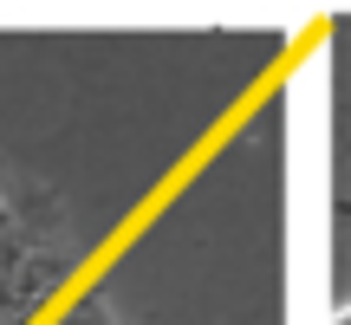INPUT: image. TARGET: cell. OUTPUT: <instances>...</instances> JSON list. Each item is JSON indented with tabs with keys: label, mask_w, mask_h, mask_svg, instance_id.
Listing matches in <instances>:
<instances>
[{
	"label": "cell",
	"mask_w": 351,
	"mask_h": 325,
	"mask_svg": "<svg viewBox=\"0 0 351 325\" xmlns=\"http://www.w3.org/2000/svg\"><path fill=\"white\" fill-rule=\"evenodd\" d=\"M52 325H319L313 46Z\"/></svg>",
	"instance_id": "6da1fadb"
}]
</instances>
